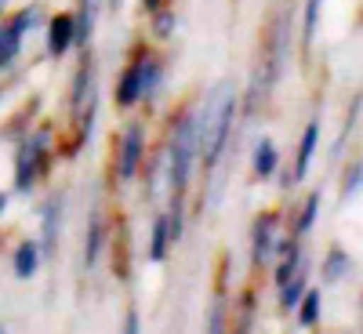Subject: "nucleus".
I'll return each instance as SVG.
<instances>
[{"label": "nucleus", "mask_w": 363, "mask_h": 334, "mask_svg": "<svg viewBox=\"0 0 363 334\" xmlns=\"http://www.w3.org/2000/svg\"><path fill=\"white\" fill-rule=\"evenodd\" d=\"M113 4H120V0H113Z\"/></svg>", "instance_id": "nucleus-28"}, {"label": "nucleus", "mask_w": 363, "mask_h": 334, "mask_svg": "<svg viewBox=\"0 0 363 334\" xmlns=\"http://www.w3.org/2000/svg\"><path fill=\"white\" fill-rule=\"evenodd\" d=\"M211 334H222V306L215 309V316H211Z\"/></svg>", "instance_id": "nucleus-23"}, {"label": "nucleus", "mask_w": 363, "mask_h": 334, "mask_svg": "<svg viewBox=\"0 0 363 334\" xmlns=\"http://www.w3.org/2000/svg\"><path fill=\"white\" fill-rule=\"evenodd\" d=\"M145 4V11H160V0H142Z\"/></svg>", "instance_id": "nucleus-25"}, {"label": "nucleus", "mask_w": 363, "mask_h": 334, "mask_svg": "<svg viewBox=\"0 0 363 334\" xmlns=\"http://www.w3.org/2000/svg\"><path fill=\"white\" fill-rule=\"evenodd\" d=\"M233 116H236V95L229 87H218L215 102L203 113V124L196 131V142L203 145V164H218L222 149H225V138H229V128H233Z\"/></svg>", "instance_id": "nucleus-1"}, {"label": "nucleus", "mask_w": 363, "mask_h": 334, "mask_svg": "<svg viewBox=\"0 0 363 334\" xmlns=\"http://www.w3.org/2000/svg\"><path fill=\"white\" fill-rule=\"evenodd\" d=\"M320 8H323V0H306V40H313V37H316Z\"/></svg>", "instance_id": "nucleus-15"}, {"label": "nucleus", "mask_w": 363, "mask_h": 334, "mask_svg": "<svg viewBox=\"0 0 363 334\" xmlns=\"http://www.w3.org/2000/svg\"><path fill=\"white\" fill-rule=\"evenodd\" d=\"M44 145H48V135H37L33 142H26L22 145V153H18V189H29L33 186V178L40 174V164H44Z\"/></svg>", "instance_id": "nucleus-3"}, {"label": "nucleus", "mask_w": 363, "mask_h": 334, "mask_svg": "<svg viewBox=\"0 0 363 334\" xmlns=\"http://www.w3.org/2000/svg\"><path fill=\"white\" fill-rule=\"evenodd\" d=\"M0 4H4V0H0Z\"/></svg>", "instance_id": "nucleus-29"}, {"label": "nucleus", "mask_w": 363, "mask_h": 334, "mask_svg": "<svg viewBox=\"0 0 363 334\" xmlns=\"http://www.w3.org/2000/svg\"><path fill=\"white\" fill-rule=\"evenodd\" d=\"M99 240H102V226H99V218L91 222V240H87V265H95V258H99Z\"/></svg>", "instance_id": "nucleus-17"}, {"label": "nucleus", "mask_w": 363, "mask_h": 334, "mask_svg": "<svg viewBox=\"0 0 363 334\" xmlns=\"http://www.w3.org/2000/svg\"><path fill=\"white\" fill-rule=\"evenodd\" d=\"M18 44H22V33H15L11 26L0 29V66H8L11 58L18 55Z\"/></svg>", "instance_id": "nucleus-11"}, {"label": "nucleus", "mask_w": 363, "mask_h": 334, "mask_svg": "<svg viewBox=\"0 0 363 334\" xmlns=\"http://www.w3.org/2000/svg\"><path fill=\"white\" fill-rule=\"evenodd\" d=\"M316 211H320V193H313V196H309L306 215H301V222H298V233H309V226H313V218H316Z\"/></svg>", "instance_id": "nucleus-19"}, {"label": "nucleus", "mask_w": 363, "mask_h": 334, "mask_svg": "<svg viewBox=\"0 0 363 334\" xmlns=\"http://www.w3.org/2000/svg\"><path fill=\"white\" fill-rule=\"evenodd\" d=\"M193 149H196V120L182 116L178 135H174V149H171V186H174V193H182V189H186V182H189Z\"/></svg>", "instance_id": "nucleus-2"}, {"label": "nucleus", "mask_w": 363, "mask_h": 334, "mask_svg": "<svg viewBox=\"0 0 363 334\" xmlns=\"http://www.w3.org/2000/svg\"><path fill=\"white\" fill-rule=\"evenodd\" d=\"M33 272H37V244L26 240V244H18V251H15V277L29 280Z\"/></svg>", "instance_id": "nucleus-8"}, {"label": "nucleus", "mask_w": 363, "mask_h": 334, "mask_svg": "<svg viewBox=\"0 0 363 334\" xmlns=\"http://www.w3.org/2000/svg\"><path fill=\"white\" fill-rule=\"evenodd\" d=\"M73 40H77V18L73 15H55L51 26H48V51L55 58H62Z\"/></svg>", "instance_id": "nucleus-4"}, {"label": "nucleus", "mask_w": 363, "mask_h": 334, "mask_svg": "<svg viewBox=\"0 0 363 334\" xmlns=\"http://www.w3.org/2000/svg\"><path fill=\"white\" fill-rule=\"evenodd\" d=\"M255 171L258 174H272V171H277V145H272L269 138L258 145V153H255Z\"/></svg>", "instance_id": "nucleus-12"}, {"label": "nucleus", "mask_w": 363, "mask_h": 334, "mask_svg": "<svg viewBox=\"0 0 363 334\" xmlns=\"http://www.w3.org/2000/svg\"><path fill=\"white\" fill-rule=\"evenodd\" d=\"M124 334H138V316H135V313L128 316V323H124Z\"/></svg>", "instance_id": "nucleus-24"}, {"label": "nucleus", "mask_w": 363, "mask_h": 334, "mask_svg": "<svg viewBox=\"0 0 363 334\" xmlns=\"http://www.w3.org/2000/svg\"><path fill=\"white\" fill-rule=\"evenodd\" d=\"M55 240H58V200H51L44 211V244L51 247Z\"/></svg>", "instance_id": "nucleus-14"}, {"label": "nucleus", "mask_w": 363, "mask_h": 334, "mask_svg": "<svg viewBox=\"0 0 363 334\" xmlns=\"http://www.w3.org/2000/svg\"><path fill=\"white\" fill-rule=\"evenodd\" d=\"M167 244H171V236H167V215H160L157 226H153V247H149V258H153V262H164Z\"/></svg>", "instance_id": "nucleus-9"}, {"label": "nucleus", "mask_w": 363, "mask_h": 334, "mask_svg": "<svg viewBox=\"0 0 363 334\" xmlns=\"http://www.w3.org/2000/svg\"><path fill=\"white\" fill-rule=\"evenodd\" d=\"M345 255L342 251H330V258H327V280H338L342 277V272H345Z\"/></svg>", "instance_id": "nucleus-20"}, {"label": "nucleus", "mask_w": 363, "mask_h": 334, "mask_svg": "<svg viewBox=\"0 0 363 334\" xmlns=\"http://www.w3.org/2000/svg\"><path fill=\"white\" fill-rule=\"evenodd\" d=\"M269 247H272V218H262L255 226V262H265Z\"/></svg>", "instance_id": "nucleus-10"}, {"label": "nucleus", "mask_w": 363, "mask_h": 334, "mask_svg": "<svg viewBox=\"0 0 363 334\" xmlns=\"http://www.w3.org/2000/svg\"><path fill=\"white\" fill-rule=\"evenodd\" d=\"M294 272H298V247H291V251H287V262L277 269V280H280V284H287V280L294 277Z\"/></svg>", "instance_id": "nucleus-18"}, {"label": "nucleus", "mask_w": 363, "mask_h": 334, "mask_svg": "<svg viewBox=\"0 0 363 334\" xmlns=\"http://www.w3.org/2000/svg\"><path fill=\"white\" fill-rule=\"evenodd\" d=\"M298 298H301V272H294V277L284 284V298H280V301L291 309V306H298Z\"/></svg>", "instance_id": "nucleus-16"}, {"label": "nucleus", "mask_w": 363, "mask_h": 334, "mask_svg": "<svg viewBox=\"0 0 363 334\" xmlns=\"http://www.w3.org/2000/svg\"><path fill=\"white\" fill-rule=\"evenodd\" d=\"M316 138H320V124H309L306 135H301V149H298V167H294V178H306L309 164H313V153H316Z\"/></svg>", "instance_id": "nucleus-7"}, {"label": "nucleus", "mask_w": 363, "mask_h": 334, "mask_svg": "<svg viewBox=\"0 0 363 334\" xmlns=\"http://www.w3.org/2000/svg\"><path fill=\"white\" fill-rule=\"evenodd\" d=\"M142 99V58L120 77V87H116V106H135Z\"/></svg>", "instance_id": "nucleus-6"}, {"label": "nucleus", "mask_w": 363, "mask_h": 334, "mask_svg": "<svg viewBox=\"0 0 363 334\" xmlns=\"http://www.w3.org/2000/svg\"><path fill=\"white\" fill-rule=\"evenodd\" d=\"M359 189V164H352V171L345 174V196H356Z\"/></svg>", "instance_id": "nucleus-22"}, {"label": "nucleus", "mask_w": 363, "mask_h": 334, "mask_svg": "<svg viewBox=\"0 0 363 334\" xmlns=\"http://www.w3.org/2000/svg\"><path fill=\"white\" fill-rule=\"evenodd\" d=\"M142 160V128H128L124 145H120V178H131Z\"/></svg>", "instance_id": "nucleus-5"}, {"label": "nucleus", "mask_w": 363, "mask_h": 334, "mask_svg": "<svg viewBox=\"0 0 363 334\" xmlns=\"http://www.w3.org/2000/svg\"><path fill=\"white\" fill-rule=\"evenodd\" d=\"M4 207H8V196H4V193H0V211H4Z\"/></svg>", "instance_id": "nucleus-26"}, {"label": "nucleus", "mask_w": 363, "mask_h": 334, "mask_svg": "<svg viewBox=\"0 0 363 334\" xmlns=\"http://www.w3.org/2000/svg\"><path fill=\"white\" fill-rule=\"evenodd\" d=\"M0 334H4V327H0Z\"/></svg>", "instance_id": "nucleus-27"}, {"label": "nucleus", "mask_w": 363, "mask_h": 334, "mask_svg": "<svg viewBox=\"0 0 363 334\" xmlns=\"http://www.w3.org/2000/svg\"><path fill=\"white\" fill-rule=\"evenodd\" d=\"M171 29H174V11H157V33L171 37Z\"/></svg>", "instance_id": "nucleus-21"}, {"label": "nucleus", "mask_w": 363, "mask_h": 334, "mask_svg": "<svg viewBox=\"0 0 363 334\" xmlns=\"http://www.w3.org/2000/svg\"><path fill=\"white\" fill-rule=\"evenodd\" d=\"M298 301H301V323L313 327L316 316H320V291H309L306 298H298Z\"/></svg>", "instance_id": "nucleus-13"}]
</instances>
